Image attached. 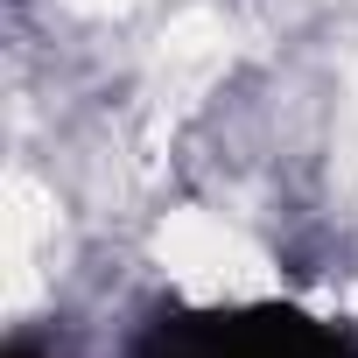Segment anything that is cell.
Wrapping results in <instances>:
<instances>
[{
	"instance_id": "2",
	"label": "cell",
	"mask_w": 358,
	"mask_h": 358,
	"mask_svg": "<svg viewBox=\"0 0 358 358\" xmlns=\"http://www.w3.org/2000/svg\"><path fill=\"white\" fill-rule=\"evenodd\" d=\"M8 358H43V351H36V344L22 337V344H8Z\"/></svg>"
},
{
	"instance_id": "1",
	"label": "cell",
	"mask_w": 358,
	"mask_h": 358,
	"mask_svg": "<svg viewBox=\"0 0 358 358\" xmlns=\"http://www.w3.org/2000/svg\"><path fill=\"white\" fill-rule=\"evenodd\" d=\"M134 358H358V323H316L288 302L239 309H162Z\"/></svg>"
}]
</instances>
